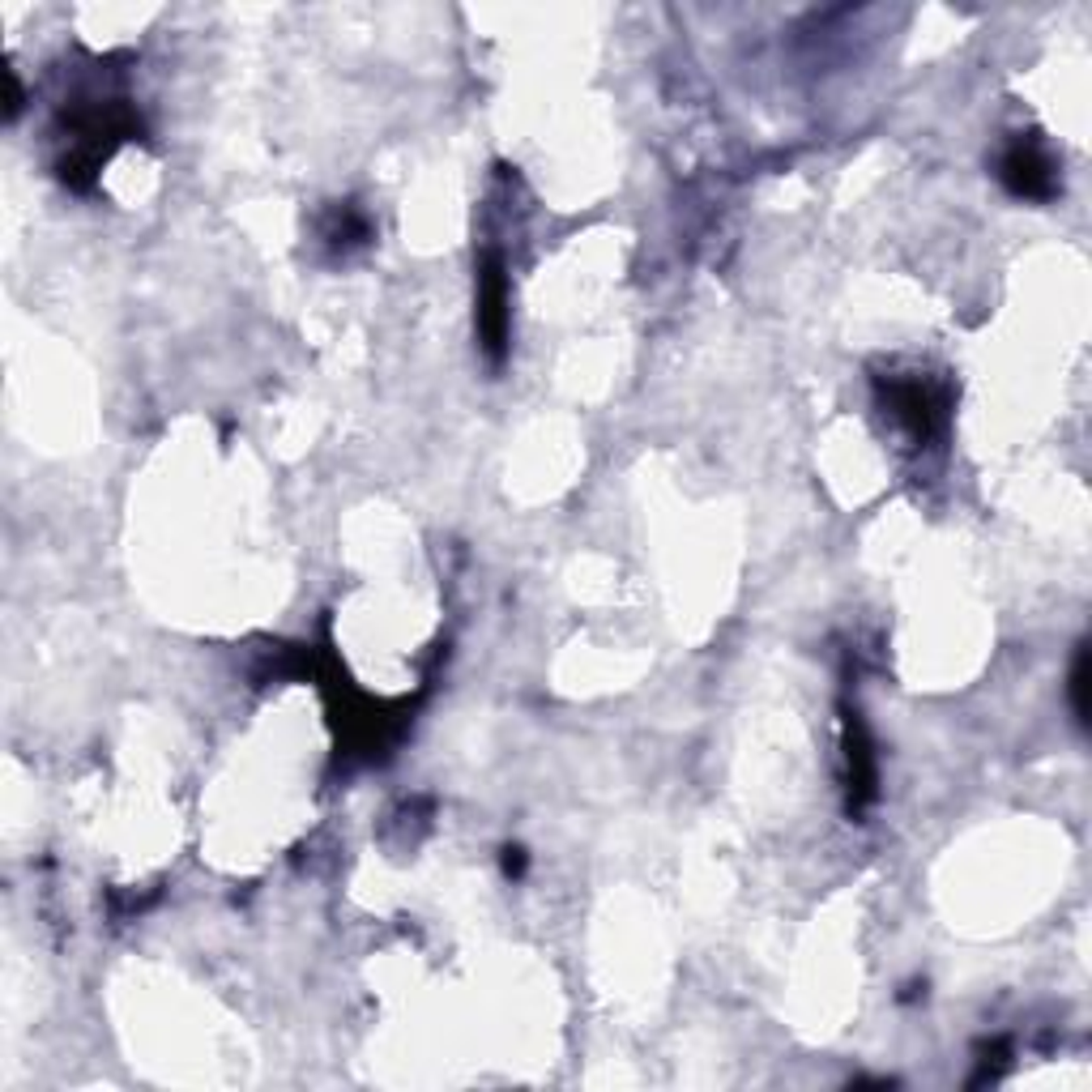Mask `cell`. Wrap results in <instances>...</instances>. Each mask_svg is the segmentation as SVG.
<instances>
[{
    "label": "cell",
    "mask_w": 1092,
    "mask_h": 1092,
    "mask_svg": "<svg viewBox=\"0 0 1092 1092\" xmlns=\"http://www.w3.org/2000/svg\"><path fill=\"white\" fill-rule=\"evenodd\" d=\"M1088 648L1075 653V666H1072V708H1075V721H1088Z\"/></svg>",
    "instance_id": "1"
}]
</instances>
